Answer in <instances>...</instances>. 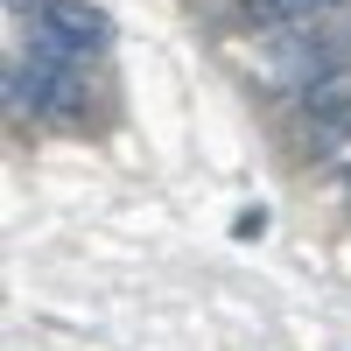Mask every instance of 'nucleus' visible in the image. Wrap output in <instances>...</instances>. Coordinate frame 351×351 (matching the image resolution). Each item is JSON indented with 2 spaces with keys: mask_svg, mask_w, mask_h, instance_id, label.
Segmentation results:
<instances>
[{
  "mask_svg": "<svg viewBox=\"0 0 351 351\" xmlns=\"http://www.w3.org/2000/svg\"><path fill=\"white\" fill-rule=\"evenodd\" d=\"M344 56H351V28L302 21V28H288V36H281V49H274L267 77H274V92H295V99H302L324 71H344Z\"/></svg>",
  "mask_w": 351,
  "mask_h": 351,
  "instance_id": "1",
  "label": "nucleus"
},
{
  "mask_svg": "<svg viewBox=\"0 0 351 351\" xmlns=\"http://www.w3.org/2000/svg\"><path fill=\"white\" fill-rule=\"evenodd\" d=\"M106 43H112V21L92 8V0H56V8L28 28V49L64 56V64H84V56H99Z\"/></svg>",
  "mask_w": 351,
  "mask_h": 351,
  "instance_id": "2",
  "label": "nucleus"
},
{
  "mask_svg": "<svg viewBox=\"0 0 351 351\" xmlns=\"http://www.w3.org/2000/svg\"><path fill=\"white\" fill-rule=\"evenodd\" d=\"M302 120L316 127V134H351V64L344 71H324L302 92Z\"/></svg>",
  "mask_w": 351,
  "mask_h": 351,
  "instance_id": "3",
  "label": "nucleus"
},
{
  "mask_svg": "<svg viewBox=\"0 0 351 351\" xmlns=\"http://www.w3.org/2000/svg\"><path fill=\"white\" fill-rule=\"evenodd\" d=\"M324 8H337V0H246V28H260V36H288V28L316 21Z\"/></svg>",
  "mask_w": 351,
  "mask_h": 351,
  "instance_id": "4",
  "label": "nucleus"
},
{
  "mask_svg": "<svg viewBox=\"0 0 351 351\" xmlns=\"http://www.w3.org/2000/svg\"><path fill=\"white\" fill-rule=\"evenodd\" d=\"M0 8L14 14V28H36V21H43V14L56 8V0H0Z\"/></svg>",
  "mask_w": 351,
  "mask_h": 351,
  "instance_id": "5",
  "label": "nucleus"
},
{
  "mask_svg": "<svg viewBox=\"0 0 351 351\" xmlns=\"http://www.w3.org/2000/svg\"><path fill=\"white\" fill-rule=\"evenodd\" d=\"M330 169H337V176H351V134H337V141H330Z\"/></svg>",
  "mask_w": 351,
  "mask_h": 351,
  "instance_id": "6",
  "label": "nucleus"
}]
</instances>
